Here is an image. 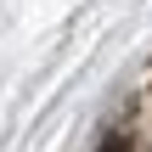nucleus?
Segmentation results:
<instances>
[{"label":"nucleus","mask_w":152,"mask_h":152,"mask_svg":"<svg viewBox=\"0 0 152 152\" xmlns=\"http://www.w3.org/2000/svg\"><path fill=\"white\" fill-rule=\"evenodd\" d=\"M113 152H124V147H113Z\"/></svg>","instance_id":"obj_1"}]
</instances>
